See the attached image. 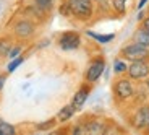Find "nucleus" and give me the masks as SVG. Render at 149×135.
<instances>
[{"label": "nucleus", "mask_w": 149, "mask_h": 135, "mask_svg": "<svg viewBox=\"0 0 149 135\" xmlns=\"http://www.w3.org/2000/svg\"><path fill=\"white\" fill-rule=\"evenodd\" d=\"M68 10L71 15L79 20H88L93 15V2L91 0H68Z\"/></svg>", "instance_id": "f257e3e1"}, {"label": "nucleus", "mask_w": 149, "mask_h": 135, "mask_svg": "<svg viewBox=\"0 0 149 135\" xmlns=\"http://www.w3.org/2000/svg\"><path fill=\"white\" fill-rule=\"evenodd\" d=\"M122 57H125L127 60H144L149 57V49L146 46L139 44V42H133V44H128L122 49Z\"/></svg>", "instance_id": "f03ea898"}, {"label": "nucleus", "mask_w": 149, "mask_h": 135, "mask_svg": "<svg viewBox=\"0 0 149 135\" xmlns=\"http://www.w3.org/2000/svg\"><path fill=\"white\" fill-rule=\"evenodd\" d=\"M81 44V39H79V34L73 33V31H67L58 38V46L63 51H74L78 49Z\"/></svg>", "instance_id": "7ed1b4c3"}, {"label": "nucleus", "mask_w": 149, "mask_h": 135, "mask_svg": "<svg viewBox=\"0 0 149 135\" xmlns=\"http://www.w3.org/2000/svg\"><path fill=\"white\" fill-rule=\"evenodd\" d=\"M105 70V60L104 59H96L91 62V65L88 67V72H86V80H88V83H94L97 82V80L101 78V75L104 73Z\"/></svg>", "instance_id": "20e7f679"}, {"label": "nucleus", "mask_w": 149, "mask_h": 135, "mask_svg": "<svg viewBox=\"0 0 149 135\" xmlns=\"http://www.w3.org/2000/svg\"><path fill=\"white\" fill-rule=\"evenodd\" d=\"M127 72L133 80H139V78H144V77L149 75V65L144 64V60H134V62H131L130 67L127 68Z\"/></svg>", "instance_id": "39448f33"}, {"label": "nucleus", "mask_w": 149, "mask_h": 135, "mask_svg": "<svg viewBox=\"0 0 149 135\" xmlns=\"http://www.w3.org/2000/svg\"><path fill=\"white\" fill-rule=\"evenodd\" d=\"M13 33L19 39H28L34 34V25L29 20H19L15 26H13Z\"/></svg>", "instance_id": "423d86ee"}, {"label": "nucleus", "mask_w": 149, "mask_h": 135, "mask_svg": "<svg viewBox=\"0 0 149 135\" xmlns=\"http://www.w3.org/2000/svg\"><path fill=\"white\" fill-rule=\"evenodd\" d=\"M113 91H115L117 98H120V99H128V98L133 96V85L127 78L117 80L115 86H113Z\"/></svg>", "instance_id": "0eeeda50"}, {"label": "nucleus", "mask_w": 149, "mask_h": 135, "mask_svg": "<svg viewBox=\"0 0 149 135\" xmlns=\"http://www.w3.org/2000/svg\"><path fill=\"white\" fill-rule=\"evenodd\" d=\"M133 125L138 130H144V129L149 127V108L148 106L136 111V114L133 117Z\"/></svg>", "instance_id": "6e6552de"}, {"label": "nucleus", "mask_w": 149, "mask_h": 135, "mask_svg": "<svg viewBox=\"0 0 149 135\" xmlns=\"http://www.w3.org/2000/svg\"><path fill=\"white\" fill-rule=\"evenodd\" d=\"M88 96H89V86H81L73 96V101H71V106L74 108V111H79V109L84 106V103L88 101Z\"/></svg>", "instance_id": "1a4fd4ad"}, {"label": "nucleus", "mask_w": 149, "mask_h": 135, "mask_svg": "<svg viewBox=\"0 0 149 135\" xmlns=\"http://www.w3.org/2000/svg\"><path fill=\"white\" fill-rule=\"evenodd\" d=\"M84 134H93V135H99L105 132V125L102 122H97V120H91V122H86L84 125Z\"/></svg>", "instance_id": "9d476101"}, {"label": "nucleus", "mask_w": 149, "mask_h": 135, "mask_svg": "<svg viewBox=\"0 0 149 135\" xmlns=\"http://www.w3.org/2000/svg\"><path fill=\"white\" fill-rule=\"evenodd\" d=\"M134 42H139V44L149 47V30H146L144 26L139 28L136 31V34H134Z\"/></svg>", "instance_id": "9b49d317"}, {"label": "nucleus", "mask_w": 149, "mask_h": 135, "mask_svg": "<svg viewBox=\"0 0 149 135\" xmlns=\"http://www.w3.org/2000/svg\"><path fill=\"white\" fill-rule=\"evenodd\" d=\"M74 114V108L71 104H68V106H63V108L60 109V112H58V116H57V119L60 120V122H67L68 119H71V116Z\"/></svg>", "instance_id": "f8f14e48"}, {"label": "nucleus", "mask_w": 149, "mask_h": 135, "mask_svg": "<svg viewBox=\"0 0 149 135\" xmlns=\"http://www.w3.org/2000/svg\"><path fill=\"white\" fill-rule=\"evenodd\" d=\"M88 36L94 38L96 41H99V42H101V44H107V42H110L112 39L115 38L113 34H96V33H93V31H88Z\"/></svg>", "instance_id": "ddd939ff"}, {"label": "nucleus", "mask_w": 149, "mask_h": 135, "mask_svg": "<svg viewBox=\"0 0 149 135\" xmlns=\"http://www.w3.org/2000/svg\"><path fill=\"white\" fill-rule=\"evenodd\" d=\"M15 127L0 119V135H15Z\"/></svg>", "instance_id": "4468645a"}, {"label": "nucleus", "mask_w": 149, "mask_h": 135, "mask_svg": "<svg viewBox=\"0 0 149 135\" xmlns=\"http://www.w3.org/2000/svg\"><path fill=\"white\" fill-rule=\"evenodd\" d=\"M21 64H23V57L21 56L15 57V59H11V62L8 64V67H7V72H8V73H13V72H15Z\"/></svg>", "instance_id": "2eb2a0df"}, {"label": "nucleus", "mask_w": 149, "mask_h": 135, "mask_svg": "<svg viewBox=\"0 0 149 135\" xmlns=\"http://www.w3.org/2000/svg\"><path fill=\"white\" fill-rule=\"evenodd\" d=\"M10 49H11V44H10L8 39H0V57L7 56Z\"/></svg>", "instance_id": "dca6fc26"}, {"label": "nucleus", "mask_w": 149, "mask_h": 135, "mask_svg": "<svg viewBox=\"0 0 149 135\" xmlns=\"http://www.w3.org/2000/svg\"><path fill=\"white\" fill-rule=\"evenodd\" d=\"M34 4H36L37 8H41V10H49V8L52 7L54 0H34Z\"/></svg>", "instance_id": "f3484780"}, {"label": "nucleus", "mask_w": 149, "mask_h": 135, "mask_svg": "<svg viewBox=\"0 0 149 135\" xmlns=\"http://www.w3.org/2000/svg\"><path fill=\"white\" fill-rule=\"evenodd\" d=\"M127 64L123 62V60H115L113 62V70H115V73H123V72H127Z\"/></svg>", "instance_id": "a211bd4d"}, {"label": "nucleus", "mask_w": 149, "mask_h": 135, "mask_svg": "<svg viewBox=\"0 0 149 135\" xmlns=\"http://www.w3.org/2000/svg\"><path fill=\"white\" fill-rule=\"evenodd\" d=\"M125 5H127V0H113V8H115L118 13L125 11Z\"/></svg>", "instance_id": "6ab92c4d"}, {"label": "nucleus", "mask_w": 149, "mask_h": 135, "mask_svg": "<svg viewBox=\"0 0 149 135\" xmlns=\"http://www.w3.org/2000/svg\"><path fill=\"white\" fill-rule=\"evenodd\" d=\"M19 52H21V47H11L10 51H8L7 57H8V59H15V57L19 56Z\"/></svg>", "instance_id": "aec40b11"}, {"label": "nucleus", "mask_w": 149, "mask_h": 135, "mask_svg": "<svg viewBox=\"0 0 149 135\" xmlns=\"http://www.w3.org/2000/svg\"><path fill=\"white\" fill-rule=\"evenodd\" d=\"M50 125H54V119L52 120H47V124H39V125H37V129H47V127H50Z\"/></svg>", "instance_id": "412c9836"}, {"label": "nucleus", "mask_w": 149, "mask_h": 135, "mask_svg": "<svg viewBox=\"0 0 149 135\" xmlns=\"http://www.w3.org/2000/svg\"><path fill=\"white\" fill-rule=\"evenodd\" d=\"M5 80H7V75H0V90L3 88V83H5Z\"/></svg>", "instance_id": "4be33fe9"}, {"label": "nucleus", "mask_w": 149, "mask_h": 135, "mask_svg": "<svg viewBox=\"0 0 149 135\" xmlns=\"http://www.w3.org/2000/svg\"><path fill=\"white\" fill-rule=\"evenodd\" d=\"M146 2H148V0H139V5H138V8H139V10H141V8L146 5Z\"/></svg>", "instance_id": "5701e85b"}, {"label": "nucleus", "mask_w": 149, "mask_h": 135, "mask_svg": "<svg viewBox=\"0 0 149 135\" xmlns=\"http://www.w3.org/2000/svg\"><path fill=\"white\" fill-rule=\"evenodd\" d=\"M143 26H144L146 30H149V16H148V18H146V20H144V25H143Z\"/></svg>", "instance_id": "b1692460"}, {"label": "nucleus", "mask_w": 149, "mask_h": 135, "mask_svg": "<svg viewBox=\"0 0 149 135\" xmlns=\"http://www.w3.org/2000/svg\"><path fill=\"white\" fill-rule=\"evenodd\" d=\"M0 11H2V4H0Z\"/></svg>", "instance_id": "393cba45"}, {"label": "nucleus", "mask_w": 149, "mask_h": 135, "mask_svg": "<svg viewBox=\"0 0 149 135\" xmlns=\"http://www.w3.org/2000/svg\"><path fill=\"white\" fill-rule=\"evenodd\" d=\"M148 88H149V80H148Z\"/></svg>", "instance_id": "a878e982"}, {"label": "nucleus", "mask_w": 149, "mask_h": 135, "mask_svg": "<svg viewBox=\"0 0 149 135\" xmlns=\"http://www.w3.org/2000/svg\"><path fill=\"white\" fill-rule=\"evenodd\" d=\"M148 129H149V127H148Z\"/></svg>", "instance_id": "bb28decb"}]
</instances>
